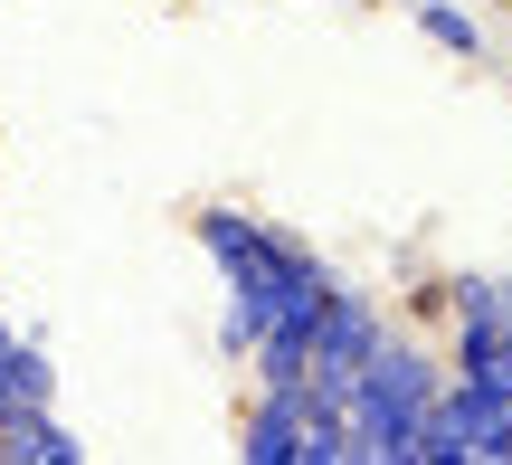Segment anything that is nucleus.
<instances>
[{
  "label": "nucleus",
  "mask_w": 512,
  "mask_h": 465,
  "mask_svg": "<svg viewBox=\"0 0 512 465\" xmlns=\"http://www.w3.org/2000/svg\"><path fill=\"white\" fill-rule=\"evenodd\" d=\"M190 228H200V247L228 276V352H256V342H275V333L313 342V323H323V304L342 295V285H332L304 247L275 238L266 219H247V209H200Z\"/></svg>",
  "instance_id": "obj_1"
},
{
  "label": "nucleus",
  "mask_w": 512,
  "mask_h": 465,
  "mask_svg": "<svg viewBox=\"0 0 512 465\" xmlns=\"http://www.w3.org/2000/svg\"><path fill=\"white\" fill-rule=\"evenodd\" d=\"M437 399H446V371L418 342L389 333L380 352L361 361V380H351V456L418 465V437H427V418H437Z\"/></svg>",
  "instance_id": "obj_2"
},
{
  "label": "nucleus",
  "mask_w": 512,
  "mask_h": 465,
  "mask_svg": "<svg viewBox=\"0 0 512 465\" xmlns=\"http://www.w3.org/2000/svg\"><path fill=\"white\" fill-rule=\"evenodd\" d=\"M380 342H389L380 304H370V295H332L323 323H313V390L351 409V380H361V361L380 352Z\"/></svg>",
  "instance_id": "obj_3"
},
{
  "label": "nucleus",
  "mask_w": 512,
  "mask_h": 465,
  "mask_svg": "<svg viewBox=\"0 0 512 465\" xmlns=\"http://www.w3.org/2000/svg\"><path fill=\"white\" fill-rule=\"evenodd\" d=\"M418 29L437 38L446 57H465V67L484 57V19H475V10H456V0H418Z\"/></svg>",
  "instance_id": "obj_4"
},
{
  "label": "nucleus",
  "mask_w": 512,
  "mask_h": 465,
  "mask_svg": "<svg viewBox=\"0 0 512 465\" xmlns=\"http://www.w3.org/2000/svg\"><path fill=\"white\" fill-rule=\"evenodd\" d=\"M503 465H512V437H503Z\"/></svg>",
  "instance_id": "obj_5"
}]
</instances>
